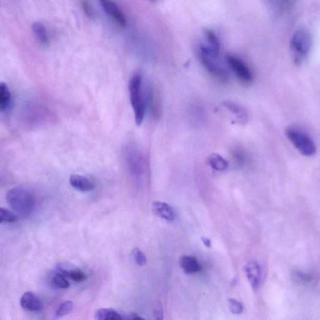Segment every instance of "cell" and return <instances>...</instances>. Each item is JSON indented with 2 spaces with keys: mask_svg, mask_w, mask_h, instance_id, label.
<instances>
[{
  "mask_svg": "<svg viewBox=\"0 0 320 320\" xmlns=\"http://www.w3.org/2000/svg\"><path fill=\"white\" fill-rule=\"evenodd\" d=\"M205 36L206 40H207V44L210 47L213 48L217 51L220 50V44L218 38V37L216 35V34L214 33V31L209 29H206L205 30Z\"/></svg>",
  "mask_w": 320,
  "mask_h": 320,
  "instance_id": "cell-24",
  "label": "cell"
},
{
  "mask_svg": "<svg viewBox=\"0 0 320 320\" xmlns=\"http://www.w3.org/2000/svg\"><path fill=\"white\" fill-rule=\"evenodd\" d=\"M6 199L11 209L23 217L30 215L35 209V198L29 190L24 188H12L8 191Z\"/></svg>",
  "mask_w": 320,
  "mask_h": 320,
  "instance_id": "cell-2",
  "label": "cell"
},
{
  "mask_svg": "<svg viewBox=\"0 0 320 320\" xmlns=\"http://www.w3.org/2000/svg\"><path fill=\"white\" fill-rule=\"evenodd\" d=\"M208 162L210 167L216 171H225L229 167V164L227 160L216 153H213L208 157Z\"/></svg>",
  "mask_w": 320,
  "mask_h": 320,
  "instance_id": "cell-19",
  "label": "cell"
},
{
  "mask_svg": "<svg viewBox=\"0 0 320 320\" xmlns=\"http://www.w3.org/2000/svg\"><path fill=\"white\" fill-rule=\"evenodd\" d=\"M262 1H264L265 2H270L271 1V0H262Z\"/></svg>",
  "mask_w": 320,
  "mask_h": 320,
  "instance_id": "cell-34",
  "label": "cell"
},
{
  "mask_svg": "<svg viewBox=\"0 0 320 320\" xmlns=\"http://www.w3.org/2000/svg\"><path fill=\"white\" fill-rule=\"evenodd\" d=\"M73 309V303L71 301H66L63 302L60 305L55 313V318L59 319L62 318L68 314H69Z\"/></svg>",
  "mask_w": 320,
  "mask_h": 320,
  "instance_id": "cell-23",
  "label": "cell"
},
{
  "mask_svg": "<svg viewBox=\"0 0 320 320\" xmlns=\"http://www.w3.org/2000/svg\"><path fill=\"white\" fill-rule=\"evenodd\" d=\"M294 279L299 284H306V283L310 282L312 279L310 274L302 272V271H295L293 274Z\"/></svg>",
  "mask_w": 320,
  "mask_h": 320,
  "instance_id": "cell-27",
  "label": "cell"
},
{
  "mask_svg": "<svg viewBox=\"0 0 320 320\" xmlns=\"http://www.w3.org/2000/svg\"><path fill=\"white\" fill-rule=\"evenodd\" d=\"M11 104V93L7 84H0V110L1 112H7Z\"/></svg>",
  "mask_w": 320,
  "mask_h": 320,
  "instance_id": "cell-17",
  "label": "cell"
},
{
  "mask_svg": "<svg viewBox=\"0 0 320 320\" xmlns=\"http://www.w3.org/2000/svg\"><path fill=\"white\" fill-rule=\"evenodd\" d=\"M50 284L52 287L58 289H67L70 286L69 282L66 278V277L58 271L51 275Z\"/></svg>",
  "mask_w": 320,
  "mask_h": 320,
  "instance_id": "cell-21",
  "label": "cell"
},
{
  "mask_svg": "<svg viewBox=\"0 0 320 320\" xmlns=\"http://www.w3.org/2000/svg\"><path fill=\"white\" fill-rule=\"evenodd\" d=\"M224 105L227 109L235 116L240 124H244L248 122V115L247 110L241 105L233 102H225Z\"/></svg>",
  "mask_w": 320,
  "mask_h": 320,
  "instance_id": "cell-16",
  "label": "cell"
},
{
  "mask_svg": "<svg viewBox=\"0 0 320 320\" xmlns=\"http://www.w3.org/2000/svg\"><path fill=\"white\" fill-rule=\"evenodd\" d=\"M99 4L106 14L111 17L120 27L125 28L127 22L118 5L112 0H99Z\"/></svg>",
  "mask_w": 320,
  "mask_h": 320,
  "instance_id": "cell-8",
  "label": "cell"
},
{
  "mask_svg": "<svg viewBox=\"0 0 320 320\" xmlns=\"http://www.w3.org/2000/svg\"><path fill=\"white\" fill-rule=\"evenodd\" d=\"M132 255L137 265L142 267V266H144L146 264H147V257H146L145 254L143 253L142 251L139 249V248H134L132 251Z\"/></svg>",
  "mask_w": 320,
  "mask_h": 320,
  "instance_id": "cell-26",
  "label": "cell"
},
{
  "mask_svg": "<svg viewBox=\"0 0 320 320\" xmlns=\"http://www.w3.org/2000/svg\"><path fill=\"white\" fill-rule=\"evenodd\" d=\"M286 135L296 149L306 156H312L316 153V146L314 140L304 130L295 127L286 129Z\"/></svg>",
  "mask_w": 320,
  "mask_h": 320,
  "instance_id": "cell-4",
  "label": "cell"
},
{
  "mask_svg": "<svg viewBox=\"0 0 320 320\" xmlns=\"http://www.w3.org/2000/svg\"><path fill=\"white\" fill-rule=\"evenodd\" d=\"M148 104L151 115L156 119L159 118L162 113V96L156 87H150L148 91Z\"/></svg>",
  "mask_w": 320,
  "mask_h": 320,
  "instance_id": "cell-11",
  "label": "cell"
},
{
  "mask_svg": "<svg viewBox=\"0 0 320 320\" xmlns=\"http://www.w3.org/2000/svg\"><path fill=\"white\" fill-rule=\"evenodd\" d=\"M228 305H229L231 312L235 314V315H239L244 311V305L236 299L230 298L228 299Z\"/></svg>",
  "mask_w": 320,
  "mask_h": 320,
  "instance_id": "cell-25",
  "label": "cell"
},
{
  "mask_svg": "<svg viewBox=\"0 0 320 320\" xmlns=\"http://www.w3.org/2000/svg\"><path fill=\"white\" fill-rule=\"evenodd\" d=\"M198 58L203 67L215 78L225 81L228 78L227 71L216 62L217 58L198 52Z\"/></svg>",
  "mask_w": 320,
  "mask_h": 320,
  "instance_id": "cell-6",
  "label": "cell"
},
{
  "mask_svg": "<svg viewBox=\"0 0 320 320\" xmlns=\"http://www.w3.org/2000/svg\"><path fill=\"white\" fill-rule=\"evenodd\" d=\"M313 46V38L309 31L299 28L293 33L290 39V50L294 64H304L310 55Z\"/></svg>",
  "mask_w": 320,
  "mask_h": 320,
  "instance_id": "cell-1",
  "label": "cell"
},
{
  "mask_svg": "<svg viewBox=\"0 0 320 320\" xmlns=\"http://www.w3.org/2000/svg\"><path fill=\"white\" fill-rule=\"evenodd\" d=\"M31 28H32L34 35L40 44L44 45H47L48 44V36L44 25L41 22H35L33 23Z\"/></svg>",
  "mask_w": 320,
  "mask_h": 320,
  "instance_id": "cell-20",
  "label": "cell"
},
{
  "mask_svg": "<svg viewBox=\"0 0 320 320\" xmlns=\"http://www.w3.org/2000/svg\"><path fill=\"white\" fill-rule=\"evenodd\" d=\"M233 158L235 159L236 164L239 165H244L246 160H247V156H246L245 153L244 151L240 148H236L233 151Z\"/></svg>",
  "mask_w": 320,
  "mask_h": 320,
  "instance_id": "cell-28",
  "label": "cell"
},
{
  "mask_svg": "<svg viewBox=\"0 0 320 320\" xmlns=\"http://www.w3.org/2000/svg\"><path fill=\"white\" fill-rule=\"evenodd\" d=\"M20 305L24 309L32 312H39L44 309V305L41 299L30 291L23 295L20 299Z\"/></svg>",
  "mask_w": 320,
  "mask_h": 320,
  "instance_id": "cell-12",
  "label": "cell"
},
{
  "mask_svg": "<svg viewBox=\"0 0 320 320\" xmlns=\"http://www.w3.org/2000/svg\"><path fill=\"white\" fill-rule=\"evenodd\" d=\"M126 319H144V318L137 315L136 313H131L128 315L127 317H126Z\"/></svg>",
  "mask_w": 320,
  "mask_h": 320,
  "instance_id": "cell-32",
  "label": "cell"
},
{
  "mask_svg": "<svg viewBox=\"0 0 320 320\" xmlns=\"http://www.w3.org/2000/svg\"><path fill=\"white\" fill-rule=\"evenodd\" d=\"M295 0H278V7L281 11H288L293 5Z\"/></svg>",
  "mask_w": 320,
  "mask_h": 320,
  "instance_id": "cell-30",
  "label": "cell"
},
{
  "mask_svg": "<svg viewBox=\"0 0 320 320\" xmlns=\"http://www.w3.org/2000/svg\"><path fill=\"white\" fill-rule=\"evenodd\" d=\"M180 267L187 274H194L202 270L201 265L195 257L184 255L179 259Z\"/></svg>",
  "mask_w": 320,
  "mask_h": 320,
  "instance_id": "cell-15",
  "label": "cell"
},
{
  "mask_svg": "<svg viewBox=\"0 0 320 320\" xmlns=\"http://www.w3.org/2000/svg\"><path fill=\"white\" fill-rule=\"evenodd\" d=\"M18 218L15 213L4 208H0V224H13Z\"/></svg>",
  "mask_w": 320,
  "mask_h": 320,
  "instance_id": "cell-22",
  "label": "cell"
},
{
  "mask_svg": "<svg viewBox=\"0 0 320 320\" xmlns=\"http://www.w3.org/2000/svg\"><path fill=\"white\" fill-rule=\"evenodd\" d=\"M228 67L235 74L237 78L245 84H250L253 79V74L248 66L241 59L230 54L225 56Z\"/></svg>",
  "mask_w": 320,
  "mask_h": 320,
  "instance_id": "cell-5",
  "label": "cell"
},
{
  "mask_svg": "<svg viewBox=\"0 0 320 320\" xmlns=\"http://www.w3.org/2000/svg\"><path fill=\"white\" fill-rule=\"evenodd\" d=\"M56 269L66 278H69L76 283L84 282L87 278V275L84 271L80 270L76 266L69 264V263H59L57 265Z\"/></svg>",
  "mask_w": 320,
  "mask_h": 320,
  "instance_id": "cell-9",
  "label": "cell"
},
{
  "mask_svg": "<svg viewBox=\"0 0 320 320\" xmlns=\"http://www.w3.org/2000/svg\"><path fill=\"white\" fill-rule=\"evenodd\" d=\"M245 273L253 290L257 291L261 284L262 270L259 265L255 261L248 262L245 266Z\"/></svg>",
  "mask_w": 320,
  "mask_h": 320,
  "instance_id": "cell-10",
  "label": "cell"
},
{
  "mask_svg": "<svg viewBox=\"0 0 320 320\" xmlns=\"http://www.w3.org/2000/svg\"><path fill=\"white\" fill-rule=\"evenodd\" d=\"M202 242L204 243L206 247L208 248L211 247V243L209 238H206V237H202Z\"/></svg>",
  "mask_w": 320,
  "mask_h": 320,
  "instance_id": "cell-33",
  "label": "cell"
},
{
  "mask_svg": "<svg viewBox=\"0 0 320 320\" xmlns=\"http://www.w3.org/2000/svg\"><path fill=\"white\" fill-rule=\"evenodd\" d=\"M130 98L137 126L142 124L145 118L146 102L143 89V79L141 74H134L128 84Z\"/></svg>",
  "mask_w": 320,
  "mask_h": 320,
  "instance_id": "cell-3",
  "label": "cell"
},
{
  "mask_svg": "<svg viewBox=\"0 0 320 320\" xmlns=\"http://www.w3.org/2000/svg\"><path fill=\"white\" fill-rule=\"evenodd\" d=\"M70 184L71 187L82 192H89L95 189V185L89 178L84 176L73 175L70 176Z\"/></svg>",
  "mask_w": 320,
  "mask_h": 320,
  "instance_id": "cell-13",
  "label": "cell"
},
{
  "mask_svg": "<svg viewBox=\"0 0 320 320\" xmlns=\"http://www.w3.org/2000/svg\"><path fill=\"white\" fill-rule=\"evenodd\" d=\"M153 210L157 216L167 221H173L176 218V214L173 208L170 205L164 202L153 203Z\"/></svg>",
  "mask_w": 320,
  "mask_h": 320,
  "instance_id": "cell-14",
  "label": "cell"
},
{
  "mask_svg": "<svg viewBox=\"0 0 320 320\" xmlns=\"http://www.w3.org/2000/svg\"><path fill=\"white\" fill-rule=\"evenodd\" d=\"M126 156L131 173L139 178L144 170V162L142 154L134 146H130L127 148Z\"/></svg>",
  "mask_w": 320,
  "mask_h": 320,
  "instance_id": "cell-7",
  "label": "cell"
},
{
  "mask_svg": "<svg viewBox=\"0 0 320 320\" xmlns=\"http://www.w3.org/2000/svg\"><path fill=\"white\" fill-rule=\"evenodd\" d=\"M81 4L85 15L90 18H93V11L88 0H82Z\"/></svg>",
  "mask_w": 320,
  "mask_h": 320,
  "instance_id": "cell-29",
  "label": "cell"
},
{
  "mask_svg": "<svg viewBox=\"0 0 320 320\" xmlns=\"http://www.w3.org/2000/svg\"><path fill=\"white\" fill-rule=\"evenodd\" d=\"M95 318L98 320H122L125 319L121 314L112 308H100L95 313Z\"/></svg>",
  "mask_w": 320,
  "mask_h": 320,
  "instance_id": "cell-18",
  "label": "cell"
},
{
  "mask_svg": "<svg viewBox=\"0 0 320 320\" xmlns=\"http://www.w3.org/2000/svg\"><path fill=\"white\" fill-rule=\"evenodd\" d=\"M155 315L156 319H162L163 318V310L161 306H157L155 309Z\"/></svg>",
  "mask_w": 320,
  "mask_h": 320,
  "instance_id": "cell-31",
  "label": "cell"
}]
</instances>
